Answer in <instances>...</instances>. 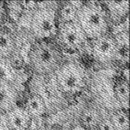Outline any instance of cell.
<instances>
[{"label":"cell","mask_w":130,"mask_h":130,"mask_svg":"<svg viewBox=\"0 0 130 130\" xmlns=\"http://www.w3.org/2000/svg\"><path fill=\"white\" fill-rule=\"evenodd\" d=\"M97 129L98 130H114V128H113V126H112V125H111V121H110L109 118L107 117V118H103V119L101 120V122H100V124L99 125Z\"/></svg>","instance_id":"2e32d148"},{"label":"cell","mask_w":130,"mask_h":130,"mask_svg":"<svg viewBox=\"0 0 130 130\" xmlns=\"http://www.w3.org/2000/svg\"><path fill=\"white\" fill-rule=\"evenodd\" d=\"M15 48L16 41L12 34L7 30H0V60L9 58Z\"/></svg>","instance_id":"8fae6325"},{"label":"cell","mask_w":130,"mask_h":130,"mask_svg":"<svg viewBox=\"0 0 130 130\" xmlns=\"http://www.w3.org/2000/svg\"><path fill=\"white\" fill-rule=\"evenodd\" d=\"M102 119V114L97 107L88 106L80 114L79 124L85 130H96Z\"/></svg>","instance_id":"9c48e42d"},{"label":"cell","mask_w":130,"mask_h":130,"mask_svg":"<svg viewBox=\"0 0 130 130\" xmlns=\"http://www.w3.org/2000/svg\"><path fill=\"white\" fill-rule=\"evenodd\" d=\"M27 113L32 118H39L45 114L46 106L43 98L38 94H32L28 98L23 107Z\"/></svg>","instance_id":"30bf717a"},{"label":"cell","mask_w":130,"mask_h":130,"mask_svg":"<svg viewBox=\"0 0 130 130\" xmlns=\"http://www.w3.org/2000/svg\"><path fill=\"white\" fill-rule=\"evenodd\" d=\"M79 7H76L72 2H63L60 5V8L57 14V20L59 21V23H64V22H75L76 13Z\"/></svg>","instance_id":"7c38bea8"},{"label":"cell","mask_w":130,"mask_h":130,"mask_svg":"<svg viewBox=\"0 0 130 130\" xmlns=\"http://www.w3.org/2000/svg\"><path fill=\"white\" fill-rule=\"evenodd\" d=\"M129 91V84H128L127 80H125V79L117 81L113 87L114 97L122 104H128Z\"/></svg>","instance_id":"5bb4252c"},{"label":"cell","mask_w":130,"mask_h":130,"mask_svg":"<svg viewBox=\"0 0 130 130\" xmlns=\"http://www.w3.org/2000/svg\"><path fill=\"white\" fill-rule=\"evenodd\" d=\"M56 83L60 91L66 94L80 92L87 83L86 70L73 61L62 63L56 72Z\"/></svg>","instance_id":"3957f363"},{"label":"cell","mask_w":130,"mask_h":130,"mask_svg":"<svg viewBox=\"0 0 130 130\" xmlns=\"http://www.w3.org/2000/svg\"><path fill=\"white\" fill-rule=\"evenodd\" d=\"M92 54L98 61L108 63L119 56V43L110 34L91 40Z\"/></svg>","instance_id":"8992f818"},{"label":"cell","mask_w":130,"mask_h":130,"mask_svg":"<svg viewBox=\"0 0 130 130\" xmlns=\"http://www.w3.org/2000/svg\"><path fill=\"white\" fill-rule=\"evenodd\" d=\"M55 37L60 47L71 53L80 50L87 41L85 32L76 22L59 23Z\"/></svg>","instance_id":"5b68a950"},{"label":"cell","mask_w":130,"mask_h":130,"mask_svg":"<svg viewBox=\"0 0 130 130\" xmlns=\"http://www.w3.org/2000/svg\"><path fill=\"white\" fill-rule=\"evenodd\" d=\"M75 22L87 39L93 40L109 34L111 20L107 9L100 4L87 2L78 8Z\"/></svg>","instance_id":"6da1fadb"},{"label":"cell","mask_w":130,"mask_h":130,"mask_svg":"<svg viewBox=\"0 0 130 130\" xmlns=\"http://www.w3.org/2000/svg\"><path fill=\"white\" fill-rule=\"evenodd\" d=\"M114 130L129 129V115L125 109H118L111 112L108 117Z\"/></svg>","instance_id":"4fadbf2b"},{"label":"cell","mask_w":130,"mask_h":130,"mask_svg":"<svg viewBox=\"0 0 130 130\" xmlns=\"http://www.w3.org/2000/svg\"><path fill=\"white\" fill-rule=\"evenodd\" d=\"M6 17V8L4 2L0 1V25L2 24V22H4V19Z\"/></svg>","instance_id":"e0dca14e"},{"label":"cell","mask_w":130,"mask_h":130,"mask_svg":"<svg viewBox=\"0 0 130 130\" xmlns=\"http://www.w3.org/2000/svg\"><path fill=\"white\" fill-rule=\"evenodd\" d=\"M107 4L109 5V10H107L110 17V20L111 19V17L118 15V16H125V8H128V2L127 1H121V2H107Z\"/></svg>","instance_id":"9a60e30c"},{"label":"cell","mask_w":130,"mask_h":130,"mask_svg":"<svg viewBox=\"0 0 130 130\" xmlns=\"http://www.w3.org/2000/svg\"><path fill=\"white\" fill-rule=\"evenodd\" d=\"M8 130H28L32 124V117L22 107L15 106L7 112Z\"/></svg>","instance_id":"52a82bcc"},{"label":"cell","mask_w":130,"mask_h":130,"mask_svg":"<svg viewBox=\"0 0 130 130\" xmlns=\"http://www.w3.org/2000/svg\"><path fill=\"white\" fill-rule=\"evenodd\" d=\"M57 14L50 8H41L34 12L31 20L32 35L39 41H47L55 37L58 31Z\"/></svg>","instance_id":"277c9868"},{"label":"cell","mask_w":130,"mask_h":130,"mask_svg":"<svg viewBox=\"0 0 130 130\" xmlns=\"http://www.w3.org/2000/svg\"><path fill=\"white\" fill-rule=\"evenodd\" d=\"M28 57L34 72L47 75L55 73L62 64L63 55L60 47L48 41H38L31 46Z\"/></svg>","instance_id":"7a4b0ae2"},{"label":"cell","mask_w":130,"mask_h":130,"mask_svg":"<svg viewBox=\"0 0 130 130\" xmlns=\"http://www.w3.org/2000/svg\"><path fill=\"white\" fill-rule=\"evenodd\" d=\"M17 91L8 80L0 78V112H8L16 106Z\"/></svg>","instance_id":"ba28073f"}]
</instances>
